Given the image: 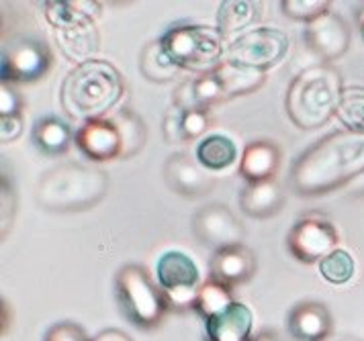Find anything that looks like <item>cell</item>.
Wrapping results in <instances>:
<instances>
[{"mask_svg":"<svg viewBox=\"0 0 364 341\" xmlns=\"http://www.w3.org/2000/svg\"><path fill=\"white\" fill-rule=\"evenodd\" d=\"M168 55L186 72L205 74L225 60L228 41L217 27L207 25H174L160 37Z\"/></svg>","mask_w":364,"mask_h":341,"instance_id":"cell-7","label":"cell"},{"mask_svg":"<svg viewBox=\"0 0 364 341\" xmlns=\"http://www.w3.org/2000/svg\"><path fill=\"white\" fill-rule=\"evenodd\" d=\"M256 266H258L256 254L244 244L217 249L209 261L211 278H215L232 288L237 284L248 282L250 278L256 274Z\"/></svg>","mask_w":364,"mask_h":341,"instance_id":"cell-17","label":"cell"},{"mask_svg":"<svg viewBox=\"0 0 364 341\" xmlns=\"http://www.w3.org/2000/svg\"><path fill=\"white\" fill-rule=\"evenodd\" d=\"M102 4L90 0H48L43 16L55 35V41L70 62L84 64L99 51L100 35L97 18Z\"/></svg>","mask_w":364,"mask_h":341,"instance_id":"cell-5","label":"cell"},{"mask_svg":"<svg viewBox=\"0 0 364 341\" xmlns=\"http://www.w3.org/2000/svg\"><path fill=\"white\" fill-rule=\"evenodd\" d=\"M23 98L13 86L2 82L0 86V117H13V114H23Z\"/></svg>","mask_w":364,"mask_h":341,"instance_id":"cell-33","label":"cell"},{"mask_svg":"<svg viewBox=\"0 0 364 341\" xmlns=\"http://www.w3.org/2000/svg\"><path fill=\"white\" fill-rule=\"evenodd\" d=\"M282 15L299 21V23H314L315 18L326 15L330 11V2L328 0H282L281 4Z\"/></svg>","mask_w":364,"mask_h":341,"instance_id":"cell-31","label":"cell"},{"mask_svg":"<svg viewBox=\"0 0 364 341\" xmlns=\"http://www.w3.org/2000/svg\"><path fill=\"white\" fill-rule=\"evenodd\" d=\"M92 341H133L132 335H127L121 329H102L100 333H97Z\"/></svg>","mask_w":364,"mask_h":341,"instance_id":"cell-35","label":"cell"},{"mask_svg":"<svg viewBox=\"0 0 364 341\" xmlns=\"http://www.w3.org/2000/svg\"><path fill=\"white\" fill-rule=\"evenodd\" d=\"M43 341H92L82 327L72 323V321H60L46 331Z\"/></svg>","mask_w":364,"mask_h":341,"instance_id":"cell-32","label":"cell"},{"mask_svg":"<svg viewBox=\"0 0 364 341\" xmlns=\"http://www.w3.org/2000/svg\"><path fill=\"white\" fill-rule=\"evenodd\" d=\"M111 119L115 121L119 133H121V139H123V158L121 160H129L133 156H137L148 141V127H146L144 119L129 107L115 111L111 114Z\"/></svg>","mask_w":364,"mask_h":341,"instance_id":"cell-27","label":"cell"},{"mask_svg":"<svg viewBox=\"0 0 364 341\" xmlns=\"http://www.w3.org/2000/svg\"><path fill=\"white\" fill-rule=\"evenodd\" d=\"M336 119L342 123V127L352 133H360L364 135V86H346Z\"/></svg>","mask_w":364,"mask_h":341,"instance_id":"cell-29","label":"cell"},{"mask_svg":"<svg viewBox=\"0 0 364 341\" xmlns=\"http://www.w3.org/2000/svg\"><path fill=\"white\" fill-rule=\"evenodd\" d=\"M139 70H141V74L149 82H160V84L172 82L184 72L181 65L168 55V51L160 43V39L158 41H151V43H148L146 48L141 49Z\"/></svg>","mask_w":364,"mask_h":341,"instance_id":"cell-26","label":"cell"},{"mask_svg":"<svg viewBox=\"0 0 364 341\" xmlns=\"http://www.w3.org/2000/svg\"><path fill=\"white\" fill-rule=\"evenodd\" d=\"M233 303H235V298H233L232 286L219 282L215 278H209L199 286L197 301H195V310L205 321H209L219 313L230 309Z\"/></svg>","mask_w":364,"mask_h":341,"instance_id":"cell-28","label":"cell"},{"mask_svg":"<svg viewBox=\"0 0 364 341\" xmlns=\"http://www.w3.org/2000/svg\"><path fill=\"white\" fill-rule=\"evenodd\" d=\"M195 158L207 172H221L235 163L237 146L228 135L213 133V135H207L200 139L199 146L195 149Z\"/></svg>","mask_w":364,"mask_h":341,"instance_id":"cell-25","label":"cell"},{"mask_svg":"<svg viewBox=\"0 0 364 341\" xmlns=\"http://www.w3.org/2000/svg\"><path fill=\"white\" fill-rule=\"evenodd\" d=\"M364 174V135L348 129L328 133L291 166L289 184L299 196H323Z\"/></svg>","mask_w":364,"mask_h":341,"instance_id":"cell-1","label":"cell"},{"mask_svg":"<svg viewBox=\"0 0 364 341\" xmlns=\"http://www.w3.org/2000/svg\"><path fill=\"white\" fill-rule=\"evenodd\" d=\"M25 131V123H23V114H13V117H0V141L13 144Z\"/></svg>","mask_w":364,"mask_h":341,"instance_id":"cell-34","label":"cell"},{"mask_svg":"<svg viewBox=\"0 0 364 341\" xmlns=\"http://www.w3.org/2000/svg\"><path fill=\"white\" fill-rule=\"evenodd\" d=\"M287 327H289V333L293 340L326 341L330 340L333 319H331V313L323 303L301 301L289 313Z\"/></svg>","mask_w":364,"mask_h":341,"instance_id":"cell-16","label":"cell"},{"mask_svg":"<svg viewBox=\"0 0 364 341\" xmlns=\"http://www.w3.org/2000/svg\"><path fill=\"white\" fill-rule=\"evenodd\" d=\"M191 229L197 242L207 247H213V251L230 245L244 244L246 237L244 223L233 215L228 205L221 202H209L200 207L193 215Z\"/></svg>","mask_w":364,"mask_h":341,"instance_id":"cell-12","label":"cell"},{"mask_svg":"<svg viewBox=\"0 0 364 341\" xmlns=\"http://www.w3.org/2000/svg\"><path fill=\"white\" fill-rule=\"evenodd\" d=\"M115 294L121 313L139 329H154L170 310L164 291L139 264H125L115 276Z\"/></svg>","mask_w":364,"mask_h":341,"instance_id":"cell-6","label":"cell"},{"mask_svg":"<svg viewBox=\"0 0 364 341\" xmlns=\"http://www.w3.org/2000/svg\"><path fill=\"white\" fill-rule=\"evenodd\" d=\"M317 268H319V274H321L323 280H328L330 284L340 286V284H346V282H350L354 278L356 261L350 256V251L338 247V249L331 251L328 258H323V260L319 261Z\"/></svg>","mask_w":364,"mask_h":341,"instance_id":"cell-30","label":"cell"},{"mask_svg":"<svg viewBox=\"0 0 364 341\" xmlns=\"http://www.w3.org/2000/svg\"><path fill=\"white\" fill-rule=\"evenodd\" d=\"M74 131L70 129L66 121H62L60 117H39L33 123L31 129V141L33 146L43 153V156H64L70 146L74 144Z\"/></svg>","mask_w":364,"mask_h":341,"instance_id":"cell-23","label":"cell"},{"mask_svg":"<svg viewBox=\"0 0 364 341\" xmlns=\"http://www.w3.org/2000/svg\"><path fill=\"white\" fill-rule=\"evenodd\" d=\"M254 315L252 310L235 301L232 307L205 321L207 341H252Z\"/></svg>","mask_w":364,"mask_h":341,"instance_id":"cell-20","label":"cell"},{"mask_svg":"<svg viewBox=\"0 0 364 341\" xmlns=\"http://www.w3.org/2000/svg\"><path fill=\"white\" fill-rule=\"evenodd\" d=\"M303 39L315 55L321 60V64H330L346 53L350 48L352 33H350V25L344 16L333 13V11H328L326 15L315 18L314 23L305 25Z\"/></svg>","mask_w":364,"mask_h":341,"instance_id":"cell-13","label":"cell"},{"mask_svg":"<svg viewBox=\"0 0 364 341\" xmlns=\"http://www.w3.org/2000/svg\"><path fill=\"white\" fill-rule=\"evenodd\" d=\"M342 92V76L333 65H309L301 70L291 82L284 98V109L299 129H319L336 117Z\"/></svg>","mask_w":364,"mask_h":341,"instance_id":"cell-3","label":"cell"},{"mask_svg":"<svg viewBox=\"0 0 364 341\" xmlns=\"http://www.w3.org/2000/svg\"><path fill=\"white\" fill-rule=\"evenodd\" d=\"M281 147L268 139H256L244 147L240 158V176L246 182H262L274 180L281 168Z\"/></svg>","mask_w":364,"mask_h":341,"instance_id":"cell-19","label":"cell"},{"mask_svg":"<svg viewBox=\"0 0 364 341\" xmlns=\"http://www.w3.org/2000/svg\"><path fill=\"white\" fill-rule=\"evenodd\" d=\"M211 127L209 109H172L164 117V137L168 144H188L200 139Z\"/></svg>","mask_w":364,"mask_h":341,"instance_id":"cell-22","label":"cell"},{"mask_svg":"<svg viewBox=\"0 0 364 341\" xmlns=\"http://www.w3.org/2000/svg\"><path fill=\"white\" fill-rule=\"evenodd\" d=\"M262 16V4L254 0H228L219 4L217 29L228 41V45L240 35L252 31V27Z\"/></svg>","mask_w":364,"mask_h":341,"instance_id":"cell-21","label":"cell"},{"mask_svg":"<svg viewBox=\"0 0 364 341\" xmlns=\"http://www.w3.org/2000/svg\"><path fill=\"white\" fill-rule=\"evenodd\" d=\"M338 244L340 233L336 225L315 212L299 217L287 235V249L301 264H319L338 249Z\"/></svg>","mask_w":364,"mask_h":341,"instance_id":"cell-10","label":"cell"},{"mask_svg":"<svg viewBox=\"0 0 364 341\" xmlns=\"http://www.w3.org/2000/svg\"><path fill=\"white\" fill-rule=\"evenodd\" d=\"M326 341H358V340H352V337H330V340Z\"/></svg>","mask_w":364,"mask_h":341,"instance_id":"cell-38","label":"cell"},{"mask_svg":"<svg viewBox=\"0 0 364 341\" xmlns=\"http://www.w3.org/2000/svg\"><path fill=\"white\" fill-rule=\"evenodd\" d=\"M156 274L170 309H195L200 274L193 258L182 251H166L156 264Z\"/></svg>","mask_w":364,"mask_h":341,"instance_id":"cell-11","label":"cell"},{"mask_svg":"<svg viewBox=\"0 0 364 341\" xmlns=\"http://www.w3.org/2000/svg\"><path fill=\"white\" fill-rule=\"evenodd\" d=\"M0 60L2 82L31 84L41 80L50 72L53 65V53L43 41L29 35H17L11 37V41H4Z\"/></svg>","mask_w":364,"mask_h":341,"instance_id":"cell-8","label":"cell"},{"mask_svg":"<svg viewBox=\"0 0 364 341\" xmlns=\"http://www.w3.org/2000/svg\"><path fill=\"white\" fill-rule=\"evenodd\" d=\"M252 341H284L279 335V333H274V331H260V333H256Z\"/></svg>","mask_w":364,"mask_h":341,"instance_id":"cell-36","label":"cell"},{"mask_svg":"<svg viewBox=\"0 0 364 341\" xmlns=\"http://www.w3.org/2000/svg\"><path fill=\"white\" fill-rule=\"evenodd\" d=\"M356 23H358V29H360V35H363L364 39V6L358 11V15H356Z\"/></svg>","mask_w":364,"mask_h":341,"instance_id":"cell-37","label":"cell"},{"mask_svg":"<svg viewBox=\"0 0 364 341\" xmlns=\"http://www.w3.org/2000/svg\"><path fill=\"white\" fill-rule=\"evenodd\" d=\"M164 180L168 188L186 198H200L215 188V178L197 162V158L178 151L164 163Z\"/></svg>","mask_w":364,"mask_h":341,"instance_id":"cell-15","label":"cell"},{"mask_svg":"<svg viewBox=\"0 0 364 341\" xmlns=\"http://www.w3.org/2000/svg\"><path fill=\"white\" fill-rule=\"evenodd\" d=\"M289 35L274 27H254L228 45L225 60L266 72L279 65L289 55Z\"/></svg>","mask_w":364,"mask_h":341,"instance_id":"cell-9","label":"cell"},{"mask_svg":"<svg viewBox=\"0 0 364 341\" xmlns=\"http://www.w3.org/2000/svg\"><path fill=\"white\" fill-rule=\"evenodd\" d=\"M109 193V174L84 163L64 162L41 174L37 182V205L53 212L92 209Z\"/></svg>","mask_w":364,"mask_h":341,"instance_id":"cell-4","label":"cell"},{"mask_svg":"<svg viewBox=\"0 0 364 341\" xmlns=\"http://www.w3.org/2000/svg\"><path fill=\"white\" fill-rule=\"evenodd\" d=\"M240 209L252 219H270L279 215L287 202V193L281 184L274 180L262 182H246L240 193Z\"/></svg>","mask_w":364,"mask_h":341,"instance_id":"cell-18","label":"cell"},{"mask_svg":"<svg viewBox=\"0 0 364 341\" xmlns=\"http://www.w3.org/2000/svg\"><path fill=\"white\" fill-rule=\"evenodd\" d=\"M213 74L221 84L228 100L252 94L258 88H262L266 82V72L254 70V67H248V65L235 64V62H230V60H223L217 67H213Z\"/></svg>","mask_w":364,"mask_h":341,"instance_id":"cell-24","label":"cell"},{"mask_svg":"<svg viewBox=\"0 0 364 341\" xmlns=\"http://www.w3.org/2000/svg\"><path fill=\"white\" fill-rule=\"evenodd\" d=\"M125 94L121 72L107 60H88L74 65L64 78L60 102L68 117L78 121H95L107 117Z\"/></svg>","mask_w":364,"mask_h":341,"instance_id":"cell-2","label":"cell"},{"mask_svg":"<svg viewBox=\"0 0 364 341\" xmlns=\"http://www.w3.org/2000/svg\"><path fill=\"white\" fill-rule=\"evenodd\" d=\"M74 144L82 156L92 162H111L123 158V139L111 114L82 123L74 135Z\"/></svg>","mask_w":364,"mask_h":341,"instance_id":"cell-14","label":"cell"}]
</instances>
